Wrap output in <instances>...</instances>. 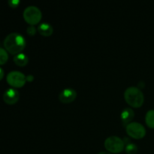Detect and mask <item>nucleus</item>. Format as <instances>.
<instances>
[{
    "label": "nucleus",
    "mask_w": 154,
    "mask_h": 154,
    "mask_svg": "<svg viewBox=\"0 0 154 154\" xmlns=\"http://www.w3.org/2000/svg\"><path fill=\"white\" fill-rule=\"evenodd\" d=\"M98 154H111L110 153H108V152H105V151H102V152H100V153H99Z\"/></svg>",
    "instance_id": "6ab92c4d"
},
{
    "label": "nucleus",
    "mask_w": 154,
    "mask_h": 154,
    "mask_svg": "<svg viewBox=\"0 0 154 154\" xmlns=\"http://www.w3.org/2000/svg\"><path fill=\"white\" fill-rule=\"evenodd\" d=\"M123 140L117 136H110L105 141V147L111 153H120L124 149Z\"/></svg>",
    "instance_id": "20e7f679"
},
{
    "label": "nucleus",
    "mask_w": 154,
    "mask_h": 154,
    "mask_svg": "<svg viewBox=\"0 0 154 154\" xmlns=\"http://www.w3.org/2000/svg\"><path fill=\"white\" fill-rule=\"evenodd\" d=\"M3 77H4V70L0 67V81L2 79Z\"/></svg>",
    "instance_id": "f3484780"
},
{
    "label": "nucleus",
    "mask_w": 154,
    "mask_h": 154,
    "mask_svg": "<svg viewBox=\"0 0 154 154\" xmlns=\"http://www.w3.org/2000/svg\"><path fill=\"white\" fill-rule=\"evenodd\" d=\"M28 57L23 53H20L14 57V62L19 66H25L28 63Z\"/></svg>",
    "instance_id": "9b49d317"
},
{
    "label": "nucleus",
    "mask_w": 154,
    "mask_h": 154,
    "mask_svg": "<svg viewBox=\"0 0 154 154\" xmlns=\"http://www.w3.org/2000/svg\"><path fill=\"white\" fill-rule=\"evenodd\" d=\"M6 80L7 82L12 87H21L25 84L26 77L19 71H12L8 74Z\"/></svg>",
    "instance_id": "423d86ee"
},
{
    "label": "nucleus",
    "mask_w": 154,
    "mask_h": 154,
    "mask_svg": "<svg viewBox=\"0 0 154 154\" xmlns=\"http://www.w3.org/2000/svg\"><path fill=\"white\" fill-rule=\"evenodd\" d=\"M135 116L133 110L130 108H125L120 114V119L124 124L129 123L132 121Z\"/></svg>",
    "instance_id": "1a4fd4ad"
},
{
    "label": "nucleus",
    "mask_w": 154,
    "mask_h": 154,
    "mask_svg": "<svg viewBox=\"0 0 154 154\" xmlns=\"http://www.w3.org/2000/svg\"><path fill=\"white\" fill-rule=\"evenodd\" d=\"M126 132L132 138L140 139L142 138L146 134V129L142 124L137 122H132L126 125Z\"/></svg>",
    "instance_id": "39448f33"
},
{
    "label": "nucleus",
    "mask_w": 154,
    "mask_h": 154,
    "mask_svg": "<svg viewBox=\"0 0 154 154\" xmlns=\"http://www.w3.org/2000/svg\"><path fill=\"white\" fill-rule=\"evenodd\" d=\"M8 5H10V7L17 8L18 7V5H19V4L20 3V0H9V1L8 2Z\"/></svg>",
    "instance_id": "dca6fc26"
},
{
    "label": "nucleus",
    "mask_w": 154,
    "mask_h": 154,
    "mask_svg": "<svg viewBox=\"0 0 154 154\" xmlns=\"http://www.w3.org/2000/svg\"><path fill=\"white\" fill-rule=\"evenodd\" d=\"M20 97V93L16 89L8 88L5 91L3 94V100L5 102L9 105L15 104L18 101Z\"/></svg>",
    "instance_id": "0eeeda50"
},
{
    "label": "nucleus",
    "mask_w": 154,
    "mask_h": 154,
    "mask_svg": "<svg viewBox=\"0 0 154 154\" xmlns=\"http://www.w3.org/2000/svg\"><path fill=\"white\" fill-rule=\"evenodd\" d=\"M145 121L149 127L154 128V110L147 111L145 116Z\"/></svg>",
    "instance_id": "f8f14e48"
},
{
    "label": "nucleus",
    "mask_w": 154,
    "mask_h": 154,
    "mask_svg": "<svg viewBox=\"0 0 154 154\" xmlns=\"http://www.w3.org/2000/svg\"><path fill=\"white\" fill-rule=\"evenodd\" d=\"M38 30L44 36H50L54 32V28L49 23H42L38 25Z\"/></svg>",
    "instance_id": "9d476101"
},
{
    "label": "nucleus",
    "mask_w": 154,
    "mask_h": 154,
    "mask_svg": "<svg viewBox=\"0 0 154 154\" xmlns=\"http://www.w3.org/2000/svg\"><path fill=\"white\" fill-rule=\"evenodd\" d=\"M36 32V28L33 25H29L27 27V33L30 35H34Z\"/></svg>",
    "instance_id": "2eb2a0df"
},
{
    "label": "nucleus",
    "mask_w": 154,
    "mask_h": 154,
    "mask_svg": "<svg viewBox=\"0 0 154 154\" xmlns=\"http://www.w3.org/2000/svg\"><path fill=\"white\" fill-rule=\"evenodd\" d=\"M42 11L35 5L28 6L23 11V17L25 20L30 25L38 23L42 18Z\"/></svg>",
    "instance_id": "7ed1b4c3"
},
{
    "label": "nucleus",
    "mask_w": 154,
    "mask_h": 154,
    "mask_svg": "<svg viewBox=\"0 0 154 154\" xmlns=\"http://www.w3.org/2000/svg\"><path fill=\"white\" fill-rule=\"evenodd\" d=\"M126 152L128 154H135L138 151V147L134 143L130 142L126 145Z\"/></svg>",
    "instance_id": "ddd939ff"
},
{
    "label": "nucleus",
    "mask_w": 154,
    "mask_h": 154,
    "mask_svg": "<svg viewBox=\"0 0 154 154\" xmlns=\"http://www.w3.org/2000/svg\"><path fill=\"white\" fill-rule=\"evenodd\" d=\"M4 46L9 53L16 55L21 53V51L25 48V38L20 33H10L5 38Z\"/></svg>",
    "instance_id": "f257e3e1"
},
{
    "label": "nucleus",
    "mask_w": 154,
    "mask_h": 154,
    "mask_svg": "<svg viewBox=\"0 0 154 154\" xmlns=\"http://www.w3.org/2000/svg\"><path fill=\"white\" fill-rule=\"evenodd\" d=\"M125 100L129 105L134 108H139L143 105L144 101V94L138 87H130L125 90Z\"/></svg>",
    "instance_id": "f03ea898"
},
{
    "label": "nucleus",
    "mask_w": 154,
    "mask_h": 154,
    "mask_svg": "<svg viewBox=\"0 0 154 154\" xmlns=\"http://www.w3.org/2000/svg\"><path fill=\"white\" fill-rule=\"evenodd\" d=\"M77 93L74 89L66 88L61 91L59 95V99L63 103H69L75 100Z\"/></svg>",
    "instance_id": "6e6552de"
},
{
    "label": "nucleus",
    "mask_w": 154,
    "mask_h": 154,
    "mask_svg": "<svg viewBox=\"0 0 154 154\" xmlns=\"http://www.w3.org/2000/svg\"><path fill=\"white\" fill-rule=\"evenodd\" d=\"M8 60V52L2 48H0V65L5 64Z\"/></svg>",
    "instance_id": "4468645a"
},
{
    "label": "nucleus",
    "mask_w": 154,
    "mask_h": 154,
    "mask_svg": "<svg viewBox=\"0 0 154 154\" xmlns=\"http://www.w3.org/2000/svg\"><path fill=\"white\" fill-rule=\"evenodd\" d=\"M33 78H34V77H33L32 75H27V76H26V81H32Z\"/></svg>",
    "instance_id": "a211bd4d"
}]
</instances>
